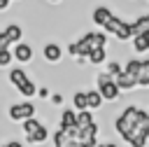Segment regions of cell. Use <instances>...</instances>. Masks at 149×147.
Returning <instances> with one entry per match:
<instances>
[{"instance_id": "15", "label": "cell", "mask_w": 149, "mask_h": 147, "mask_svg": "<svg viewBox=\"0 0 149 147\" xmlns=\"http://www.w3.org/2000/svg\"><path fill=\"white\" fill-rule=\"evenodd\" d=\"M102 103H105V96L100 93V89H98V86L91 89V91H88V110H98Z\"/></svg>"}, {"instance_id": "26", "label": "cell", "mask_w": 149, "mask_h": 147, "mask_svg": "<svg viewBox=\"0 0 149 147\" xmlns=\"http://www.w3.org/2000/svg\"><path fill=\"white\" fill-rule=\"evenodd\" d=\"M123 70H126V68H121V65H119L116 61H112V63H107V72H109L112 77H119V75H121Z\"/></svg>"}, {"instance_id": "16", "label": "cell", "mask_w": 149, "mask_h": 147, "mask_svg": "<svg viewBox=\"0 0 149 147\" xmlns=\"http://www.w3.org/2000/svg\"><path fill=\"white\" fill-rule=\"evenodd\" d=\"M86 40L91 42V51L95 47H105L107 44V35L105 33H86Z\"/></svg>"}, {"instance_id": "28", "label": "cell", "mask_w": 149, "mask_h": 147, "mask_svg": "<svg viewBox=\"0 0 149 147\" xmlns=\"http://www.w3.org/2000/svg\"><path fill=\"white\" fill-rule=\"evenodd\" d=\"M2 147H23V145H21L19 140H9V142H5Z\"/></svg>"}, {"instance_id": "3", "label": "cell", "mask_w": 149, "mask_h": 147, "mask_svg": "<svg viewBox=\"0 0 149 147\" xmlns=\"http://www.w3.org/2000/svg\"><path fill=\"white\" fill-rule=\"evenodd\" d=\"M105 30H107V33H112V35H114L116 40H121V42L133 40V35H135L133 23H126V21H121L119 16H112V19L105 23Z\"/></svg>"}, {"instance_id": "12", "label": "cell", "mask_w": 149, "mask_h": 147, "mask_svg": "<svg viewBox=\"0 0 149 147\" xmlns=\"http://www.w3.org/2000/svg\"><path fill=\"white\" fill-rule=\"evenodd\" d=\"M9 82H12L14 89H21V86L28 82V75H26L21 68H14V70H9Z\"/></svg>"}, {"instance_id": "8", "label": "cell", "mask_w": 149, "mask_h": 147, "mask_svg": "<svg viewBox=\"0 0 149 147\" xmlns=\"http://www.w3.org/2000/svg\"><path fill=\"white\" fill-rule=\"evenodd\" d=\"M42 56H44V61H47V63H58V61H61V56H63V51H61V47H58L56 42H49V44H44Z\"/></svg>"}, {"instance_id": "29", "label": "cell", "mask_w": 149, "mask_h": 147, "mask_svg": "<svg viewBox=\"0 0 149 147\" xmlns=\"http://www.w3.org/2000/svg\"><path fill=\"white\" fill-rule=\"evenodd\" d=\"M37 93H40V96H42V98H47V96H49V91H47V89H44V86H42V89H40V91H37Z\"/></svg>"}, {"instance_id": "5", "label": "cell", "mask_w": 149, "mask_h": 147, "mask_svg": "<svg viewBox=\"0 0 149 147\" xmlns=\"http://www.w3.org/2000/svg\"><path fill=\"white\" fill-rule=\"evenodd\" d=\"M21 37H23L21 26H16V23H7V26L2 28V33H0V49L9 47L12 42H21Z\"/></svg>"}, {"instance_id": "27", "label": "cell", "mask_w": 149, "mask_h": 147, "mask_svg": "<svg viewBox=\"0 0 149 147\" xmlns=\"http://www.w3.org/2000/svg\"><path fill=\"white\" fill-rule=\"evenodd\" d=\"M51 103H54V105H61V103H63V96H61V93H54V96H51Z\"/></svg>"}, {"instance_id": "20", "label": "cell", "mask_w": 149, "mask_h": 147, "mask_svg": "<svg viewBox=\"0 0 149 147\" xmlns=\"http://www.w3.org/2000/svg\"><path fill=\"white\" fill-rule=\"evenodd\" d=\"M137 86H149V58L142 61V68L137 72Z\"/></svg>"}, {"instance_id": "17", "label": "cell", "mask_w": 149, "mask_h": 147, "mask_svg": "<svg viewBox=\"0 0 149 147\" xmlns=\"http://www.w3.org/2000/svg\"><path fill=\"white\" fill-rule=\"evenodd\" d=\"M105 58H107V51H105V47H95V49L88 54V63H93V65H100V63H105Z\"/></svg>"}, {"instance_id": "1", "label": "cell", "mask_w": 149, "mask_h": 147, "mask_svg": "<svg viewBox=\"0 0 149 147\" xmlns=\"http://www.w3.org/2000/svg\"><path fill=\"white\" fill-rule=\"evenodd\" d=\"M137 119H140V107H135V105H128V107L116 117L114 128H116V133H119L126 142L130 140V135H133V131H135V126H137Z\"/></svg>"}, {"instance_id": "18", "label": "cell", "mask_w": 149, "mask_h": 147, "mask_svg": "<svg viewBox=\"0 0 149 147\" xmlns=\"http://www.w3.org/2000/svg\"><path fill=\"white\" fill-rule=\"evenodd\" d=\"M77 124V110H65L61 114V128H70Z\"/></svg>"}, {"instance_id": "10", "label": "cell", "mask_w": 149, "mask_h": 147, "mask_svg": "<svg viewBox=\"0 0 149 147\" xmlns=\"http://www.w3.org/2000/svg\"><path fill=\"white\" fill-rule=\"evenodd\" d=\"M133 49L137 54L149 51V30H142V33H135L133 35Z\"/></svg>"}, {"instance_id": "25", "label": "cell", "mask_w": 149, "mask_h": 147, "mask_svg": "<svg viewBox=\"0 0 149 147\" xmlns=\"http://www.w3.org/2000/svg\"><path fill=\"white\" fill-rule=\"evenodd\" d=\"M21 124H23V131H26V135H28V133H33V131L40 126V121H37L35 117H30V119H26V121H21Z\"/></svg>"}, {"instance_id": "2", "label": "cell", "mask_w": 149, "mask_h": 147, "mask_svg": "<svg viewBox=\"0 0 149 147\" xmlns=\"http://www.w3.org/2000/svg\"><path fill=\"white\" fill-rule=\"evenodd\" d=\"M95 84H98L100 93L105 96V100H112V103H114V100L119 98V93H121V86L116 84V77H112L107 70L95 77Z\"/></svg>"}, {"instance_id": "24", "label": "cell", "mask_w": 149, "mask_h": 147, "mask_svg": "<svg viewBox=\"0 0 149 147\" xmlns=\"http://www.w3.org/2000/svg\"><path fill=\"white\" fill-rule=\"evenodd\" d=\"M12 58H14V51H9V47L0 49V65H9Z\"/></svg>"}, {"instance_id": "19", "label": "cell", "mask_w": 149, "mask_h": 147, "mask_svg": "<svg viewBox=\"0 0 149 147\" xmlns=\"http://www.w3.org/2000/svg\"><path fill=\"white\" fill-rule=\"evenodd\" d=\"M91 124H95L91 110H81V112H77V126H79V128H86V126H91Z\"/></svg>"}, {"instance_id": "7", "label": "cell", "mask_w": 149, "mask_h": 147, "mask_svg": "<svg viewBox=\"0 0 149 147\" xmlns=\"http://www.w3.org/2000/svg\"><path fill=\"white\" fill-rule=\"evenodd\" d=\"M14 58H16L19 63H28V61L33 58L30 44H26V42H14Z\"/></svg>"}, {"instance_id": "11", "label": "cell", "mask_w": 149, "mask_h": 147, "mask_svg": "<svg viewBox=\"0 0 149 147\" xmlns=\"http://www.w3.org/2000/svg\"><path fill=\"white\" fill-rule=\"evenodd\" d=\"M116 84L121 86V91H130V89H135V86H137V77L123 70V72L116 77Z\"/></svg>"}, {"instance_id": "30", "label": "cell", "mask_w": 149, "mask_h": 147, "mask_svg": "<svg viewBox=\"0 0 149 147\" xmlns=\"http://www.w3.org/2000/svg\"><path fill=\"white\" fill-rule=\"evenodd\" d=\"M107 147H116V145H114V142H109V145H107Z\"/></svg>"}, {"instance_id": "22", "label": "cell", "mask_w": 149, "mask_h": 147, "mask_svg": "<svg viewBox=\"0 0 149 147\" xmlns=\"http://www.w3.org/2000/svg\"><path fill=\"white\" fill-rule=\"evenodd\" d=\"M133 28H135V33L149 30V14H142L140 19H135V21H133Z\"/></svg>"}, {"instance_id": "13", "label": "cell", "mask_w": 149, "mask_h": 147, "mask_svg": "<svg viewBox=\"0 0 149 147\" xmlns=\"http://www.w3.org/2000/svg\"><path fill=\"white\" fill-rule=\"evenodd\" d=\"M47 135H49V133H47L44 124H40L33 133H28V135H26V140H28V142H33V145H42V142L47 140Z\"/></svg>"}, {"instance_id": "14", "label": "cell", "mask_w": 149, "mask_h": 147, "mask_svg": "<svg viewBox=\"0 0 149 147\" xmlns=\"http://www.w3.org/2000/svg\"><path fill=\"white\" fill-rule=\"evenodd\" d=\"M72 105H74L77 112L88 110V91H77V93L72 96Z\"/></svg>"}, {"instance_id": "9", "label": "cell", "mask_w": 149, "mask_h": 147, "mask_svg": "<svg viewBox=\"0 0 149 147\" xmlns=\"http://www.w3.org/2000/svg\"><path fill=\"white\" fill-rule=\"evenodd\" d=\"M54 147H77V142L65 128H58L54 133Z\"/></svg>"}, {"instance_id": "4", "label": "cell", "mask_w": 149, "mask_h": 147, "mask_svg": "<svg viewBox=\"0 0 149 147\" xmlns=\"http://www.w3.org/2000/svg\"><path fill=\"white\" fill-rule=\"evenodd\" d=\"M30 117H35V105L28 103V100H21V103L9 107V119L12 121H26Z\"/></svg>"}, {"instance_id": "31", "label": "cell", "mask_w": 149, "mask_h": 147, "mask_svg": "<svg viewBox=\"0 0 149 147\" xmlns=\"http://www.w3.org/2000/svg\"><path fill=\"white\" fill-rule=\"evenodd\" d=\"M49 2H61V0H49Z\"/></svg>"}, {"instance_id": "23", "label": "cell", "mask_w": 149, "mask_h": 147, "mask_svg": "<svg viewBox=\"0 0 149 147\" xmlns=\"http://www.w3.org/2000/svg\"><path fill=\"white\" fill-rule=\"evenodd\" d=\"M140 68H142V61H140V58H128V61H126V72H130V75L137 77Z\"/></svg>"}, {"instance_id": "32", "label": "cell", "mask_w": 149, "mask_h": 147, "mask_svg": "<svg viewBox=\"0 0 149 147\" xmlns=\"http://www.w3.org/2000/svg\"><path fill=\"white\" fill-rule=\"evenodd\" d=\"M95 147H107V145H95Z\"/></svg>"}, {"instance_id": "6", "label": "cell", "mask_w": 149, "mask_h": 147, "mask_svg": "<svg viewBox=\"0 0 149 147\" xmlns=\"http://www.w3.org/2000/svg\"><path fill=\"white\" fill-rule=\"evenodd\" d=\"M112 16H114V14H112V9H109V7H105V5H98V7H93V12H91L93 23H95V26H102V28H105V23H107Z\"/></svg>"}, {"instance_id": "21", "label": "cell", "mask_w": 149, "mask_h": 147, "mask_svg": "<svg viewBox=\"0 0 149 147\" xmlns=\"http://www.w3.org/2000/svg\"><path fill=\"white\" fill-rule=\"evenodd\" d=\"M37 91H40V89H37V86H35V82H30V79H28V82L19 89V93H21V96H26V98H33Z\"/></svg>"}]
</instances>
